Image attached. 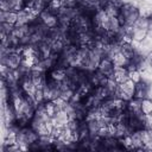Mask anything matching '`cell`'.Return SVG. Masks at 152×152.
Masks as SVG:
<instances>
[{"label":"cell","mask_w":152,"mask_h":152,"mask_svg":"<svg viewBox=\"0 0 152 152\" xmlns=\"http://www.w3.org/2000/svg\"><path fill=\"white\" fill-rule=\"evenodd\" d=\"M148 96V87L145 82H139L135 84V91H134V97L135 99H139V100H142L145 97Z\"/></svg>","instance_id":"cell-6"},{"label":"cell","mask_w":152,"mask_h":152,"mask_svg":"<svg viewBox=\"0 0 152 152\" xmlns=\"http://www.w3.org/2000/svg\"><path fill=\"white\" fill-rule=\"evenodd\" d=\"M140 110L145 115H151L152 114V101L150 97H145L141 100L140 103Z\"/></svg>","instance_id":"cell-9"},{"label":"cell","mask_w":152,"mask_h":152,"mask_svg":"<svg viewBox=\"0 0 152 152\" xmlns=\"http://www.w3.org/2000/svg\"><path fill=\"white\" fill-rule=\"evenodd\" d=\"M49 77L58 81V82H62L65 77H66V68H63V66H55L51 69L50 74H49Z\"/></svg>","instance_id":"cell-5"},{"label":"cell","mask_w":152,"mask_h":152,"mask_svg":"<svg viewBox=\"0 0 152 152\" xmlns=\"http://www.w3.org/2000/svg\"><path fill=\"white\" fill-rule=\"evenodd\" d=\"M13 30H14V26L8 24V23H6V21L0 24V32H5V33H7L10 36V34H12Z\"/></svg>","instance_id":"cell-14"},{"label":"cell","mask_w":152,"mask_h":152,"mask_svg":"<svg viewBox=\"0 0 152 152\" xmlns=\"http://www.w3.org/2000/svg\"><path fill=\"white\" fill-rule=\"evenodd\" d=\"M150 99H151V101H152V95H151V96H150Z\"/></svg>","instance_id":"cell-18"},{"label":"cell","mask_w":152,"mask_h":152,"mask_svg":"<svg viewBox=\"0 0 152 152\" xmlns=\"http://www.w3.org/2000/svg\"><path fill=\"white\" fill-rule=\"evenodd\" d=\"M145 59H146V62H147V63H150V62L152 61V50L147 52V55L145 56Z\"/></svg>","instance_id":"cell-15"},{"label":"cell","mask_w":152,"mask_h":152,"mask_svg":"<svg viewBox=\"0 0 152 152\" xmlns=\"http://www.w3.org/2000/svg\"><path fill=\"white\" fill-rule=\"evenodd\" d=\"M97 70L100 72H102L103 75L106 76H112L113 75V71H114V64H113V61L112 58H109L108 56H104L101 58L100 63H99V66H97Z\"/></svg>","instance_id":"cell-2"},{"label":"cell","mask_w":152,"mask_h":152,"mask_svg":"<svg viewBox=\"0 0 152 152\" xmlns=\"http://www.w3.org/2000/svg\"><path fill=\"white\" fill-rule=\"evenodd\" d=\"M112 61H113V64L115 66H127L129 61L126 58V56L121 52V51H118L115 52L113 56H112Z\"/></svg>","instance_id":"cell-7"},{"label":"cell","mask_w":152,"mask_h":152,"mask_svg":"<svg viewBox=\"0 0 152 152\" xmlns=\"http://www.w3.org/2000/svg\"><path fill=\"white\" fill-rule=\"evenodd\" d=\"M148 65H150V66H151V68H152V61H151V62H150V63H148Z\"/></svg>","instance_id":"cell-17"},{"label":"cell","mask_w":152,"mask_h":152,"mask_svg":"<svg viewBox=\"0 0 152 152\" xmlns=\"http://www.w3.org/2000/svg\"><path fill=\"white\" fill-rule=\"evenodd\" d=\"M135 84L137 83H134L132 80H129V78H127L125 82H122V83H120L119 84V87L124 90V91H126L128 95H131L132 97H134V91H135Z\"/></svg>","instance_id":"cell-8"},{"label":"cell","mask_w":152,"mask_h":152,"mask_svg":"<svg viewBox=\"0 0 152 152\" xmlns=\"http://www.w3.org/2000/svg\"><path fill=\"white\" fill-rule=\"evenodd\" d=\"M112 77L118 84L125 82L127 78H128V70L126 66H115L114 65V71H113V75L109 76Z\"/></svg>","instance_id":"cell-3"},{"label":"cell","mask_w":152,"mask_h":152,"mask_svg":"<svg viewBox=\"0 0 152 152\" xmlns=\"http://www.w3.org/2000/svg\"><path fill=\"white\" fill-rule=\"evenodd\" d=\"M21 62H23V57L17 51L10 52L7 55H1V63L6 64L11 70L19 69V66L21 65Z\"/></svg>","instance_id":"cell-1"},{"label":"cell","mask_w":152,"mask_h":152,"mask_svg":"<svg viewBox=\"0 0 152 152\" xmlns=\"http://www.w3.org/2000/svg\"><path fill=\"white\" fill-rule=\"evenodd\" d=\"M0 21L4 23H8L13 26H15L17 21H18V12L15 11H7V12H4V11H0Z\"/></svg>","instance_id":"cell-4"},{"label":"cell","mask_w":152,"mask_h":152,"mask_svg":"<svg viewBox=\"0 0 152 152\" xmlns=\"http://www.w3.org/2000/svg\"><path fill=\"white\" fill-rule=\"evenodd\" d=\"M134 25H135V27H138V28L148 30V27H150V21H148V19H147V17L140 15V18L137 20V23H135Z\"/></svg>","instance_id":"cell-12"},{"label":"cell","mask_w":152,"mask_h":152,"mask_svg":"<svg viewBox=\"0 0 152 152\" xmlns=\"http://www.w3.org/2000/svg\"><path fill=\"white\" fill-rule=\"evenodd\" d=\"M128 78L132 80L134 83H139L141 81L142 76H141V72L138 69H134V70H129L128 71Z\"/></svg>","instance_id":"cell-13"},{"label":"cell","mask_w":152,"mask_h":152,"mask_svg":"<svg viewBox=\"0 0 152 152\" xmlns=\"http://www.w3.org/2000/svg\"><path fill=\"white\" fill-rule=\"evenodd\" d=\"M43 1H44V2H45V4H49V2H50V1H51V0H43Z\"/></svg>","instance_id":"cell-16"},{"label":"cell","mask_w":152,"mask_h":152,"mask_svg":"<svg viewBox=\"0 0 152 152\" xmlns=\"http://www.w3.org/2000/svg\"><path fill=\"white\" fill-rule=\"evenodd\" d=\"M44 109H45L46 114L50 118H53L56 115V113H57V107L52 101H45L44 102Z\"/></svg>","instance_id":"cell-11"},{"label":"cell","mask_w":152,"mask_h":152,"mask_svg":"<svg viewBox=\"0 0 152 152\" xmlns=\"http://www.w3.org/2000/svg\"><path fill=\"white\" fill-rule=\"evenodd\" d=\"M147 32H148V30H144V28H138V27H135V30H134V32H133V40H135V42H138V43H141L145 38H147Z\"/></svg>","instance_id":"cell-10"}]
</instances>
